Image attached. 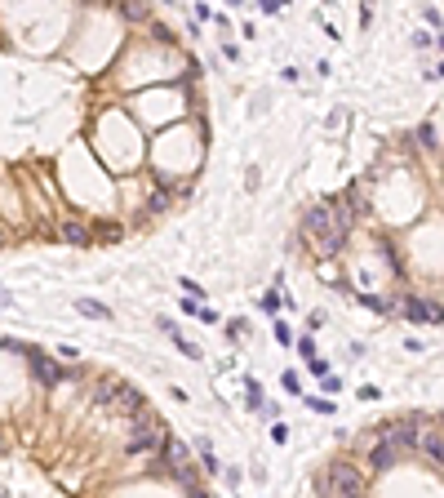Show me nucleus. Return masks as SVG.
<instances>
[{
    "label": "nucleus",
    "mask_w": 444,
    "mask_h": 498,
    "mask_svg": "<svg viewBox=\"0 0 444 498\" xmlns=\"http://www.w3.org/2000/svg\"><path fill=\"white\" fill-rule=\"evenodd\" d=\"M76 312L89 316V321H107V316H112V312H107V302H98V298H76Z\"/></svg>",
    "instance_id": "11"
},
{
    "label": "nucleus",
    "mask_w": 444,
    "mask_h": 498,
    "mask_svg": "<svg viewBox=\"0 0 444 498\" xmlns=\"http://www.w3.org/2000/svg\"><path fill=\"white\" fill-rule=\"evenodd\" d=\"M0 245H5V232H0Z\"/></svg>",
    "instance_id": "19"
},
{
    "label": "nucleus",
    "mask_w": 444,
    "mask_h": 498,
    "mask_svg": "<svg viewBox=\"0 0 444 498\" xmlns=\"http://www.w3.org/2000/svg\"><path fill=\"white\" fill-rule=\"evenodd\" d=\"M160 454L169 458V471H183V467H191V454H187V445H183V441H169V436H164Z\"/></svg>",
    "instance_id": "8"
},
{
    "label": "nucleus",
    "mask_w": 444,
    "mask_h": 498,
    "mask_svg": "<svg viewBox=\"0 0 444 498\" xmlns=\"http://www.w3.org/2000/svg\"><path fill=\"white\" fill-rule=\"evenodd\" d=\"M116 387H120V383H112V379H102V383H98V392H93V400H98V405H112Z\"/></svg>",
    "instance_id": "16"
},
{
    "label": "nucleus",
    "mask_w": 444,
    "mask_h": 498,
    "mask_svg": "<svg viewBox=\"0 0 444 498\" xmlns=\"http://www.w3.org/2000/svg\"><path fill=\"white\" fill-rule=\"evenodd\" d=\"M404 312H409V321H418V325H436L440 321V307L436 302H422V298H404Z\"/></svg>",
    "instance_id": "7"
},
{
    "label": "nucleus",
    "mask_w": 444,
    "mask_h": 498,
    "mask_svg": "<svg viewBox=\"0 0 444 498\" xmlns=\"http://www.w3.org/2000/svg\"><path fill=\"white\" fill-rule=\"evenodd\" d=\"M418 445H422V454H427L431 463L440 467V427H431L427 436H418Z\"/></svg>",
    "instance_id": "12"
},
{
    "label": "nucleus",
    "mask_w": 444,
    "mask_h": 498,
    "mask_svg": "<svg viewBox=\"0 0 444 498\" xmlns=\"http://www.w3.org/2000/svg\"><path fill=\"white\" fill-rule=\"evenodd\" d=\"M382 436H387V441H395L400 449H409V445H418V418H404V423H391V427H382Z\"/></svg>",
    "instance_id": "5"
},
{
    "label": "nucleus",
    "mask_w": 444,
    "mask_h": 498,
    "mask_svg": "<svg viewBox=\"0 0 444 498\" xmlns=\"http://www.w3.org/2000/svg\"><path fill=\"white\" fill-rule=\"evenodd\" d=\"M63 240H67V245H76V249H85L89 240H93V232H89L85 223H63Z\"/></svg>",
    "instance_id": "10"
},
{
    "label": "nucleus",
    "mask_w": 444,
    "mask_h": 498,
    "mask_svg": "<svg viewBox=\"0 0 444 498\" xmlns=\"http://www.w3.org/2000/svg\"><path fill=\"white\" fill-rule=\"evenodd\" d=\"M400 454H404V449L395 445V441H387V436H382V441H378L374 449H369V471H387Z\"/></svg>",
    "instance_id": "4"
},
{
    "label": "nucleus",
    "mask_w": 444,
    "mask_h": 498,
    "mask_svg": "<svg viewBox=\"0 0 444 498\" xmlns=\"http://www.w3.org/2000/svg\"><path fill=\"white\" fill-rule=\"evenodd\" d=\"M120 9H125V18H129V22H147V14H151L147 0H120Z\"/></svg>",
    "instance_id": "13"
},
{
    "label": "nucleus",
    "mask_w": 444,
    "mask_h": 498,
    "mask_svg": "<svg viewBox=\"0 0 444 498\" xmlns=\"http://www.w3.org/2000/svg\"><path fill=\"white\" fill-rule=\"evenodd\" d=\"M98 236H102V240H120V227L107 223V227H98Z\"/></svg>",
    "instance_id": "18"
},
{
    "label": "nucleus",
    "mask_w": 444,
    "mask_h": 498,
    "mask_svg": "<svg viewBox=\"0 0 444 498\" xmlns=\"http://www.w3.org/2000/svg\"><path fill=\"white\" fill-rule=\"evenodd\" d=\"M342 245H346V227H342V223H333V227H325V232L311 236V249H316V258H333Z\"/></svg>",
    "instance_id": "3"
},
{
    "label": "nucleus",
    "mask_w": 444,
    "mask_h": 498,
    "mask_svg": "<svg viewBox=\"0 0 444 498\" xmlns=\"http://www.w3.org/2000/svg\"><path fill=\"white\" fill-rule=\"evenodd\" d=\"M418 142H422L427 152H436V147H440V129H436V120H427V125L418 129Z\"/></svg>",
    "instance_id": "15"
},
{
    "label": "nucleus",
    "mask_w": 444,
    "mask_h": 498,
    "mask_svg": "<svg viewBox=\"0 0 444 498\" xmlns=\"http://www.w3.org/2000/svg\"><path fill=\"white\" fill-rule=\"evenodd\" d=\"M112 409H120V414H138V409H142V396L134 392V387L120 383V387H116V396H112Z\"/></svg>",
    "instance_id": "9"
},
{
    "label": "nucleus",
    "mask_w": 444,
    "mask_h": 498,
    "mask_svg": "<svg viewBox=\"0 0 444 498\" xmlns=\"http://www.w3.org/2000/svg\"><path fill=\"white\" fill-rule=\"evenodd\" d=\"M325 494H338V498H355V494H365V471H355L351 463H333L325 476L316 481Z\"/></svg>",
    "instance_id": "1"
},
{
    "label": "nucleus",
    "mask_w": 444,
    "mask_h": 498,
    "mask_svg": "<svg viewBox=\"0 0 444 498\" xmlns=\"http://www.w3.org/2000/svg\"><path fill=\"white\" fill-rule=\"evenodd\" d=\"M333 223H338V218H333V205L329 200H320V205H311V210H307V236H316V232H325V227H333Z\"/></svg>",
    "instance_id": "6"
},
{
    "label": "nucleus",
    "mask_w": 444,
    "mask_h": 498,
    "mask_svg": "<svg viewBox=\"0 0 444 498\" xmlns=\"http://www.w3.org/2000/svg\"><path fill=\"white\" fill-rule=\"evenodd\" d=\"M169 210V196H164V191H155V196L147 200V214H164Z\"/></svg>",
    "instance_id": "17"
},
{
    "label": "nucleus",
    "mask_w": 444,
    "mask_h": 498,
    "mask_svg": "<svg viewBox=\"0 0 444 498\" xmlns=\"http://www.w3.org/2000/svg\"><path fill=\"white\" fill-rule=\"evenodd\" d=\"M31 365H36V374H40L45 383H63V369H58V365H49L45 356H31Z\"/></svg>",
    "instance_id": "14"
},
{
    "label": "nucleus",
    "mask_w": 444,
    "mask_h": 498,
    "mask_svg": "<svg viewBox=\"0 0 444 498\" xmlns=\"http://www.w3.org/2000/svg\"><path fill=\"white\" fill-rule=\"evenodd\" d=\"M164 445V423L147 414L142 418V409H138V423H134V436H129V454H155V449Z\"/></svg>",
    "instance_id": "2"
}]
</instances>
